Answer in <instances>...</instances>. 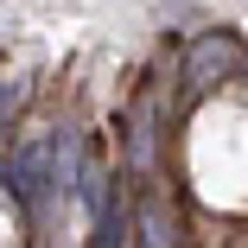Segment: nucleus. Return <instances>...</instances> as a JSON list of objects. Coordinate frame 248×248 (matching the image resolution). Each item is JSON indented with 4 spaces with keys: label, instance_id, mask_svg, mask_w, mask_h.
Returning a JSON list of instances; mask_svg holds the SVG:
<instances>
[{
    "label": "nucleus",
    "instance_id": "1",
    "mask_svg": "<svg viewBox=\"0 0 248 248\" xmlns=\"http://www.w3.org/2000/svg\"><path fill=\"white\" fill-rule=\"evenodd\" d=\"M197 185L210 204H248V108H223L197 127Z\"/></svg>",
    "mask_w": 248,
    "mask_h": 248
}]
</instances>
